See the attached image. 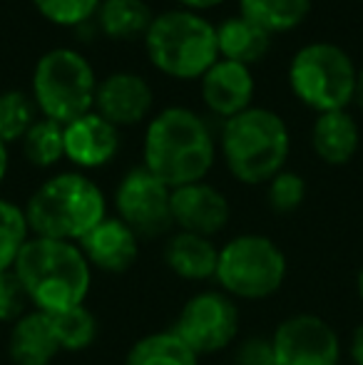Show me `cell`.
<instances>
[{
	"label": "cell",
	"mask_w": 363,
	"mask_h": 365,
	"mask_svg": "<svg viewBox=\"0 0 363 365\" xmlns=\"http://www.w3.org/2000/svg\"><path fill=\"white\" fill-rule=\"evenodd\" d=\"M30 226L25 209L10 199L0 197V274L15 266V259L30 239Z\"/></svg>",
	"instance_id": "obj_27"
},
{
	"label": "cell",
	"mask_w": 363,
	"mask_h": 365,
	"mask_svg": "<svg viewBox=\"0 0 363 365\" xmlns=\"http://www.w3.org/2000/svg\"><path fill=\"white\" fill-rule=\"evenodd\" d=\"M199 90H202L204 107L212 115L229 120V117L252 107L257 80H254L252 68L219 58L207 73L199 77Z\"/></svg>",
	"instance_id": "obj_16"
},
{
	"label": "cell",
	"mask_w": 363,
	"mask_h": 365,
	"mask_svg": "<svg viewBox=\"0 0 363 365\" xmlns=\"http://www.w3.org/2000/svg\"><path fill=\"white\" fill-rule=\"evenodd\" d=\"M53 328L63 353H83L100 338V321L88 306H75L68 311L53 313Z\"/></svg>",
	"instance_id": "obj_24"
},
{
	"label": "cell",
	"mask_w": 363,
	"mask_h": 365,
	"mask_svg": "<svg viewBox=\"0 0 363 365\" xmlns=\"http://www.w3.org/2000/svg\"><path fill=\"white\" fill-rule=\"evenodd\" d=\"M162 261L177 279L189 284H204V281H214L217 276L219 246L207 236L172 231L162 246Z\"/></svg>",
	"instance_id": "obj_17"
},
{
	"label": "cell",
	"mask_w": 363,
	"mask_h": 365,
	"mask_svg": "<svg viewBox=\"0 0 363 365\" xmlns=\"http://www.w3.org/2000/svg\"><path fill=\"white\" fill-rule=\"evenodd\" d=\"M92 271L120 276L127 274L137 264L142 251V239L115 214H107L90 234L78 241Z\"/></svg>",
	"instance_id": "obj_14"
},
{
	"label": "cell",
	"mask_w": 363,
	"mask_h": 365,
	"mask_svg": "<svg viewBox=\"0 0 363 365\" xmlns=\"http://www.w3.org/2000/svg\"><path fill=\"white\" fill-rule=\"evenodd\" d=\"M28 293L30 308L60 313L83 306L92 289V266L73 241L30 236L13 266Z\"/></svg>",
	"instance_id": "obj_2"
},
{
	"label": "cell",
	"mask_w": 363,
	"mask_h": 365,
	"mask_svg": "<svg viewBox=\"0 0 363 365\" xmlns=\"http://www.w3.org/2000/svg\"><path fill=\"white\" fill-rule=\"evenodd\" d=\"M217 147L212 127L199 112L170 105L147 122L142 167L170 189L204 182L217 162Z\"/></svg>",
	"instance_id": "obj_1"
},
{
	"label": "cell",
	"mask_w": 363,
	"mask_h": 365,
	"mask_svg": "<svg viewBox=\"0 0 363 365\" xmlns=\"http://www.w3.org/2000/svg\"><path fill=\"white\" fill-rule=\"evenodd\" d=\"M30 234L78 244L107 217V197L85 172H58L43 179L23 204Z\"/></svg>",
	"instance_id": "obj_3"
},
{
	"label": "cell",
	"mask_w": 363,
	"mask_h": 365,
	"mask_svg": "<svg viewBox=\"0 0 363 365\" xmlns=\"http://www.w3.org/2000/svg\"><path fill=\"white\" fill-rule=\"evenodd\" d=\"M219 149L229 174L237 182L257 187L286 169L291 135L279 112L269 107H249L224 120Z\"/></svg>",
	"instance_id": "obj_4"
},
{
	"label": "cell",
	"mask_w": 363,
	"mask_h": 365,
	"mask_svg": "<svg viewBox=\"0 0 363 365\" xmlns=\"http://www.w3.org/2000/svg\"><path fill=\"white\" fill-rule=\"evenodd\" d=\"M232 365H276L272 336H247L237 341Z\"/></svg>",
	"instance_id": "obj_31"
},
{
	"label": "cell",
	"mask_w": 363,
	"mask_h": 365,
	"mask_svg": "<svg viewBox=\"0 0 363 365\" xmlns=\"http://www.w3.org/2000/svg\"><path fill=\"white\" fill-rule=\"evenodd\" d=\"M95 68L80 50L53 48L43 53L33 70V102L45 120L70 125L95 110Z\"/></svg>",
	"instance_id": "obj_7"
},
{
	"label": "cell",
	"mask_w": 363,
	"mask_h": 365,
	"mask_svg": "<svg viewBox=\"0 0 363 365\" xmlns=\"http://www.w3.org/2000/svg\"><path fill=\"white\" fill-rule=\"evenodd\" d=\"M202 358L172 328L140 336L125 353L122 365H199Z\"/></svg>",
	"instance_id": "obj_21"
},
{
	"label": "cell",
	"mask_w": 363,
	"mask_h": 365,
	"mask_svg": "<svg viewBox=\"0 0 363 365\" xmlns=\"http://www.w3.org/2000/svg\"><path fill=\"white\" fill-rule=\"evenodd\" d=\"M175 3H180V8H187V10H209V8H217V5H222L224 0H175Z\"/></svg>",
	"instance_id": "obj_33"
},
{
	"label": "cell",
	"mask_w": 363,
	"mask_h": 365,
	"mask_svg": "<svg viewBox=\"0 0 363 365\" xmlns=\"http://www.w3.org/2000/svg\"><path fill=\"white\" fill-rule=\"evenodd\" d=\"M65 127L53 120H35V125L28 130V135L20 140L23 145V157L28 159L33 167L50 169L65 159Z\"/></svg>",
	"instance_id": "obj_25"
},
{
	"label": "cell",
	"mask_w": 363,
	"mask_h": 365,
	"mask_svg": "<svg viewBox=\"0 0 363 365\" xmlns=\"http://www.w3.org/2000/svg\"><path fill=\"white\" fill-rule=\"evenodd\" d=\"M30 311L28 293H25L15 271H3L0 274V323L13 326L18 318H23Z\"/></svg>",
	"instance_id": "obj_30"
},
{
	"label": "cell",
	"mask_w": 363,
	"mask_h": 365,
	"mask_svg": "<svg viewBox=\"0 0 363 365\" xmlns=\"http://www.w3.org/2000/svg\"><path fill=\"white\" fill-rule=\"evenodd\" d=\"M311 147L321 162L344 167L361 147V127L349 110H334L316 115L311 125Z\"/></svg>",
	"instance_id": "obj_19"
},
{
	"label": "cell",
	"mask_w": 363,
	"mask_h": 365,
	"mask_svg": "<svg viewBox=\"0 0 363 365\" xmlns=\"http://www.w3.org/2000/svg\"><path fill=\"white\" fill-rule=\"evenodd\" d=\"M65 159L78 167V172L102 169L120 154L122 135L120 127L107 122L95 110L80 120L65 125Z\"/></svg>",
	"instance_id": "obj_15"
},
{
	"label": "cell",
	"mask_w": 363,
	"mask_h": 365,
	"mask_svg": "<svg viewBox=\"0 0 363 365\" xmlns=\"http://www.w3.org/2000/svg\"><path fill=\"white\" fill-rule=\"evenodd\" d=\"M356 291H359V298L363 301V264L359 269V276H356Z\"/></svg>",
	"instance_id": "obj_36"
},
{
	"label": "cell",
	"mask_w": 363,
	"mask_h": 365,
	"mask_svg": "<svg viewBox=\"0 0 363 365\" xmlns=\"http://www.w3.org/2000/svg\"><path fill=\"white\" fill-rule=\"evenodd\" d=\"M102 0H33L35 10L60 28H80L95 18Z\"/></svg>",
	"instance_id": "obj_29"
},
{
	"label": "cell",
	"mask_w": 363,
	"mask_h": 365,
	"mask_svg": "<svg viewBox=\"0 0 363 365\" xmlns=\"http://www.w3.org/2000/svg\"><path fill=\"white\" fill-rule=\"evenodd\" d=\"M276 365H341V336L319 313L286 316L272 333Z\"/></svg>",
	"instance_id": "obj_11"
},
{
	"label": "cell",
	"mask_w": 363,
	"mask_h": 365,
	"mask_svg": "<svg viewBox=\"0 0 363 365\" xmlns=\"http://www.w3.org/2000/svg\"><path fill=\"white\" fill-rule=\"evenodd\" d=\"M289 274L286 254L264 234H237L219 246L214 284L234 301H267L281 291Z\"/></svg>",
	"instance_id": "obj_6"
},
{
	"label": "cell",
	"mask_w": 363,
	"mask_h": 365,
	"mask_svg": "<svg viewBox=\"0 0 363 365\" xmlns=\"http://www.w3.org/2000/svg\"><path fill=\"white\" fill-rule=\"evenodd\" d=\"M272 38L264 28L247 20L244 15H229L217 25V50L219 58L242 63L252 68L254 63L267 58Z\"/></svg>",
	"instance_id": "obj_20"
},
{
	"label": "cell",
	"mask_w": 363,
	"mask_h": 365,
	"mask_svg": "<svg viewBox=\"0 0 363 365\" xmlns=\"http://www.w3.org/2000/svg\"><path fill=\"white\" fill-rule=\"evenodd\" d=\"M8 169H10V154H8V145L0 142V184L5 182L8 177Z\"/></svg>",
	"instance_id": "obj_34"
},
{
	"label": "cell",
	"mask_w": 363,
	"mask_h": 365,
	"mask_svg": "<svg viewBox=\"0 0 363 365\" xmlns=\"http://www.w3.org/2000/svg\"><path fill=\"white\" fill-rule=\"evenodd\" d=\"M354 102L363 110V68L359 70V77H356V95H354Z\"/></svg>",
	"instance_id": "obj_35"
},
{
	"label": "cell",
	"mask_w": 363,
	"mask_h": 365,
	"mask_svg": "<svg viewBox=\"0 0 363 365\" xmlns=\"http://www.w3.org/2000/svg\"><path fill=\"white\" fill-rule=\"evenodd\" d=\"M112 204H115V217L125 221L142 241L170 236L175 229L172 189L142 164L122 174L112 194Z\"/></svg>",
	"instance_id": "obj_10"
},
{
	"label": "cell",
	"mask_w": 363,
	"mask_h": 365,
	"mask_svg": "<svg viewBox=\"0 0 363 365\" xmlns=\"http://www.w3.org/2000/svg\"><path fill=\"white\" fill-rule=\"evenodd\" d=\"M232 219V204L227 194L214 184L194 182L172 189V224L175 231L207 236L214 239L229 226Z\"/></svg>",
	"instance_id": "obj_12"
},
{
	"label": "cell",
	"mask_w": 363,
	"mask_h": 365,
	"mask_svg": "<svg viewBox=\"0 0 363 365\" xmlns=\"http://www.w3.org/2000/svg\"><path fill=\"white\" fill-rule=\"evenodd\" d=\"M50 313L30 308L8 331V358L13 365H53L60 356Z\"/></svg>",
	"instance_id": "obj_18"
},
{
	"label": "cell",
	"mask_w": 363,
	"mask_h": 365,
	"mask_svg": "<svg viewBox=\"0 0 363 365\" xmlns=\"http://www.w3.org/2000/svg\"><path fill=\"white\" fill-rule=\"evenodd\" d=\"M311 13V0H239V15L257 23L269 35L299 28Z\"/></svg>",
	"instance_id": "obj_23"
},
{
	"label": "cell",
	"mask_w": 363,
	"mask_h": 365,
	"mask_svg": "<svg viewBox=\"0 0 363 365\" xmlns=\"http://www.w3.org/2000/svg\"><path fill=\"white\" fill-rule=\"evenodd\" d=\"M349 358L354 365H363V321L354 328L349 338Z\"/></svg>",
	"instance_id": "obj_32"
},
{
	"label": "cell",
	"mask_w": 363,
	"mask_h": 365,
	"mask_svg": "<svg viewBox=\"0 0 363 365\" xmlns=\"http://www.w3.org/2000/svg\"><path fill=\"white\" fill-rule=\"evenodd\" d=\"M172 331L197 353L199 358L217 356L234 348L242 333V311L232 296L219 289L197 291L184 301Z\"/></svg>",
	"instance_id": "obj_9"
},
{
	"label": "cell",
	"mask_w": 363,
	"mask_h": 365,
	"mask_svg": "<svg viewBox=\"0 0 363 365\" xmlns=\"http://www.w3.org/2000/svg\"><path fill=\"white\" fill-rule=\"evenodd\" d=\"M38 120V107L33 97L23 90H5L0 92V142L13 145L20 142L28 130Z\"/></svg>",
	"instance_id": "obj_26"
},
{
	"label": "cell",
	"mask_w": 363,
	"mask_h": 365,
	"mask_svg": "<svg viewBox=\"0 0 363 365\" xmlns=\"http://www.w3.org/2000/svg\"><path fill=\"white\" fill-rule=\"evenodd\" d=\"M95 18L107 38L127 43L145 38L155 13L147 0H102Z\"/></svg>",
	"instance_id": "obj_22"
},
{
	"label": "cell",
	"mask_w": 363,
	"mask_h": 365,
	"mask_svg": "<svg viewBox=\"0 0 363 365\" xmlns=\"http://www.w3.org/2000/svg\"><path fill=\"white\" fill-rule=\"evenodd\" d=\"M359 68L341 45L309 43L289 63V87L316 115L346 110L354 102Z\"/></svg>",
	"instance_id": "obj_8"
},
{
	"label": "cell",
	"mask_w": 363,
	"mask_h": 365,
	"mask_svg": "<svg viewBox=\"0 0 363 365\" xmlns=\"http://www.w3.org/2000/svg\"><path fill=\"white\" fill-rule=\"evenodd\" d=\"M142 40L150 63L175 80H199L219 60L217 25L197 10L157 13Z\"/></svg>",
	"instance_id": "obj_5"
},
{
	"label": "cell",
	"mask_w": 363,
	"mask_h": 365,
	"mask_svg": "<svg viewBox=\"0 0 363 365\" xmlns=\"http://www.w3.org/2000/svg\"><path fill=\"white\" fill-rule=\"evenodd\" d=\"M306 199V179L294 169H281L267 182V204L274 214L286 217L301 209Z\"/></svg>",
	"instance_id": "obj_28"
},
{
	"label": "cell",
	"mask_w": 363,
	"mask_h": 365,
	"mask_svg": "<svg viewBox=\"0 0 363 365\" xmlns=\"http://www.w3.org/2000/svg\"><path fill=\"white\" fill-rule=\"evenodd\" d=\"M155 105V92L142 75L117 70L97 82L95 112L115 127H132L147 120Z\"/></svg>",
	"instance_id": "obj_13"
}]
</instances>
